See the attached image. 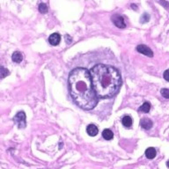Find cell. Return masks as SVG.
<instances>
[{
  "label": "cell",
  "mask_w": 169,
  "mask_h": 169,
  "mask_svg": "<svg viewBox=\"0 0 169 169\" xmlns=\"http://www.w3.org/2000/svg\"><path fill=\"white\" fill-rule=\"evenodd\" d=\"M89 72L98 99L111 98L118 93L123 80L116 68L100 63L93 66Z\"/></svg>",
  "instance_id": "7a4b0ae2"
},
{
  "label": "cell",
  "mask_w": 169,
  "mask_h": 169,
  "mask_svg": "<svg viewBox=\"0 0 169 169\" xmlns=\"http://www.w3.org/2000/svg\"><path fill=\"white\" fill-rule=\"evenodd\" d=\"M48 6H47V4H44V3H41L40 4H39V11L41 12V13H47L48 12Z\"/></svg>",
  "instance_id": "5bb4252c"
},
{
  "label": "cell",
  "mask_w": 169,
  "mask_h": 169,
  "mask_svg": "<svg viewBox=\"0 0 169 169\" xmlns=\"http://www.w3.org/2000/svg\"><path fill=\"white\" fill-rule=\"evenodd\" d=\"M140 126L145 130H150L153 127V122L148 118H143L140 121Z\"/></svg>",
  "instance_id": "ba28073f"
},
{
  "label": "cell",
  "mask_w": 169,
  "mask_h": 169,
  "mask_svg": "<svg viewBox=\"0 0 169 169\" xmlns=\"http://www.w3.org/2000/svg\"><path fill=\"white\" fill-rule=\"evenodd\" d=\"M151 109V103L150 102H144L143 105L138 108V112H141V113H148Z\"/></svg>",
  "instance_id": "8fae6325"
},
{
  "label": "cell",
  "mask_w": 169,
  "mask_h": 169,
  "mask_svg": "<svg viewBox=\"0 0 169 169\" xmlns=\"http://www.w3.org/2000/svg\"><path fill=\"white\" fill-rule=\"evenodd\" d=\"M14 123L18 125L19 129H23L26 127V115L23 111L18 112V114L13 118Z\"/></svg>",
  "instance_id": "3957f363"
},
{
  "label": "cell",
  "mask_w": 169,
  "mask_h": 169,
  "mask_svg": "<svg viewBox=\"0 0 169 169\" xmlns=\"http://www.w3.org/2000/svg\"><path fill=\"white\" fill-rule=\"evenodd\" d=\"M122 123L124 127L129 128L132 125V118L130 116H125L122 120Z\"/></svg>",
  "instance_id": "7c38bea8"
},
{
  "label": "cell",
  "mask_w": 169,
  "mask_h": 169,
  "mask_svg": "<svg viewBox=\"0 0 169 169\" xmlns=\"http://www.w3.org/2000/svg\"><path fill=\"white\" fill-rule=\"evenodd\" d=\"M112 21L113 23L118 27V28H125L126 27V23H125V20H124V18L120 15V14H114L112 16Z\"/></svg>",
  "instance_id": "277c9868"
},
{
  "label": "cell",
  "mask_w": 169,
  "mask_h": 169,
  "mask_svg": "<svg viewBox=\"0 0 169 169\" xmlns=\"http://www.w3.org/2000/svg\"><path fill=\"white\" fill-rule=\"evenodd\" d=\"M71 96L77 106L84 110H91L98 103V97L93 90L90 72L87 69H74L68 78Z\"/></svg>",
  "instance_id": "6da1fadb"
},
{
  "label": "cell",
  "mask_w": 169,
  "mask_h": 169,
  "mask_svg": "<svg viewBox=\"0 0 169 169\" xmlns=\"http://www.w3.org/2000/svg\"><path fill=\"white\" fill-rule=\"evenodd\" d=\"M102 137L106 140H111L114 138V134H113L112 130H110L108 129H106V130H104L102 131Z\"/></svg>",
  "instance_id": "4fadbf2b"
},
{
  "label": "cell",
  "mask_w": 169,
  "mask_h": 169,
  "mask_svg": "<svg viewBox=\"0 0 169 169\" xmlns=\"http://www.w3.org/2000/svg\"><path fill=\"white\" fill-rule=\"evenodd\" d=\"M157 155V152L155 150V148L153 147H150L148 149L145 150V156L149 159V160H153L156 157Z\"/></svg>",
  "instance_id": "9c48e42d"
},
{
  "label": "cell",
  "mask_w": 169,
  "mask_h": 169,
  "mask_svg": "<svg viewBox=\"0 0 169 169\" xmlns=\"http://www.w3.org/2000/svg\"><path fill=\"white\" fill-rule=\"evenodd\" d=\"M0 70H1L0 71H1V78H5L7 75H9V71H8L7 69H5V68H4V67H1Z\"/></svg>",
  "instance_id": "9a60e30c"
},
{
  "label": "cell",
  "mask_w": 169,
  "mask_h": 169,
  "mask_svg": "<svg viewBox=\"0 0 169 169\" xmlns=\"http://www.w3.org/2000/svg\"><path fill=\"white\" fill-rule=\"evenodd\" d=\"M149 19H150V16H149V14L146 13V12H145V13L143 14L142 18H141V22H142V23H145V22H147Z\"/></svg>",
  "instance_id": "2e32d148"
},
{
  "label": "cell",
  "mask_w": 169,
  "mask_h": 169,
  "mask_svg": "<svg viewBox=\"0 0 169 169\" xmlns=\"http://www.w3.org/2000/svg\"><path fill=\"white\" fill-rule=\"evenodd\" d=\"M61 41V36L58 33H54L48 37V42L52 46H56Z\"/></svg>",
  "instance_id": "8992f818"
},
{
  "label": "cell",
  "mask_w": 169,
  "mask_h": 169,
  "mask_svg": "<svg viewBox=\"0 0 169 169\" xmlns=\"http://www.w3.org/2000/svg\"><path fill=\"white\" fill-rule=\"evenodd\" d=\"M86 132L89 136L91 137H95L98 132H99V129L96 125L94 124H89L86 128Z\"/></svg>",
  "instance_id": "52a82bcc"
},
{
  "label": "cell",
  "mask_w": 169,
  "mask_h": 169,
  "mask_svg": "<svg viewBox=\"0 0 169 169\" xmlns=\"http://www.w3.org/2000/svg\"><path fill=\"white\" fill-rule=\"evenodd\" d=\"M136 49H137V51H138V53H141V54H143V55H145V56H149V57H153V52L152 49H151L149 47H147L146 45L140 44V45H138V46L136 48Z\"/></svg>",
  "instance_id": "5b68a950"
},
{
  "label": "cell",
  "mask_w": 169,
  "mask_h": 169,
  "mask_svg": "<svg viewBox=\"0 0 169 169\" xmlns=\"http://www.w3.org/2000/svg\"><path fill=\"white\" fill-rule=\"evenodd\" d=\"M161 94L162 96H164L166 99H168L169 98V90L168 88H164L161 90Z\"/></svg>",
  "instance_id": "e0dca14e"
},
{
  "label": "cell",
  "mask_w": 169,
  "mask_h": 169,
  "mask_svg": "<svg viewBox=\"0 0 169 169\" xmlns=\"http://www.w3.org/2000/svg\"><path fill=\"white\" fill-rule=\"evenodd\" d=\"M11 59L14 63H19L23 60V55L19 51H15L11 56Z\"/></svg>",
  "instance_id": "30bf717a"
},
{
  "label": "cell",
  "mask_w": 169,
  "mask_h": 169,
  "mask_svg": "<svg viewBox=\"0 0 169 169\" xmlns=\"http://www.w3.org/2000/svg\"><path fill=\"white\" fill-rule=\"evenodd\" d=\"M164 78H165V79L167 80V81H168L169 80V78H168V70H167L165 72H164Z\"/></svg>",
  "instance_id": "ac0fdd59"
}]
</instances>
